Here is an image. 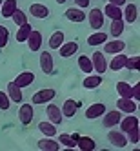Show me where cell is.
<instances>
[{
    "label": "cell",
    "mask_w": 140,
    "mask_h": 151,
    "mask_svg": "<svg viewBox=\"0 0 140 151\" xmlns=\"http://www.w3.org/2000/svg\"><path fill=\"white\" fill-rule=\"evenodd\" d=\"M116 109L122 111V113H135L136 111V100L133 99H124V96H120V99L116 100Z\"/></svg>",
    "instance_id": "7c38bea8"
},
{
    "label": "cell",
    "mask_w": 140,
    "mask_h": 151,
    "mask_svg": "<svg viewBox=\"0 0 140 151\" xmlns=\"http://www.w3.org/2000/svg\"><path fill=\"white\" fill-rule=\"evenodd\" d=\"M106 40H107V33H104V31H100V29H96L93 35L88 37V44L89 46H100V44H104Z\"/></svg>",
    "instance_id": "484cf974"
},
{
    "label": "cell",
    "mask_w": 140,
    "mask_h": 151,
    "mask_svg": "<svg viewBox=\"0 0 140 151\" xmlns=\"http://www.w3.org/2000/svg\"><path fill=\"white\" fill-rule=\"evenodd\" d=\"M57 2H58V4H66V2H67V0H57Z\"/></svg>",
    "instance_id": "7bdbcfd3"
},
{
    "label": "cell",
    "mask_w": 140,
    "mask_h": 151,
    "mask_svg": "<svg viewBox=\"0 0 140 151\" xmlns=\"http://www.w3.org/2000/svg\"><path fill=\"white\" fill-rule=\"evenodd\" d=\"M7 42H9V31L6 26L0 24V47H6Z\"/></svg>",
    "instance_id": "74e56055"
},
{
    "label": "cell",
    "mask_w": 140,
    "mask_h": 151,
    "mask_svg": "<svg viewBox=\"0 0 140 151\" xmlns=\"http://www.w3.org/2000/svg\"><path fill=\"white\" fill-rule=\"evenodd\" d=\"M0 6H2V0H0Z\"/></svg>",
    "instance_id": "ee69618b"
},
{
    "label": "cell",
    "mask_w": 140,
    "mask_h": 151,
    "mask_svg": "<svg viewBox=\"0 0 140 151\" xmlns=\"http://www.w3.org/2000/svg\"><path fill=\"white\" fill-rule=\"evenodd\" d=\"M126 6V9L122 11V20L124 22H127V24H135L136 22V18H138V7H136V4H124Z\"/></svg>",
    "instance_id": "8fae6325"
},
{
    "label": "cell",
    "mask_w": 140,
    "mask_h": 151,
    "mask_svg": "<svg viewBox=\"0 0 140 151\" xmlns=\"http://www.w3.org/2000/svg\"><path fill=\"white\" fill-rule=\"evenodd\" d=\"M26 42H27V47H29L31 53L40 51V47H42V33L37 31V29H31V33H29Z\"/></svg>",
    "instance_id": "ba28073f"
},
{
    "label": "cell",
    "mask_w": 140,
    "mask_h": 151,
    "mask_svg": "<svg viewBox=\"0 0 140 151\" xmlns=\"http://www.w3.org/2000/svg\"><path fill=\"white\" fill-rule=\"evenodd\" d=\"M9 106H11V100H9L7 93L0 91V109H2V111H7V109H9Z\"/></svg>",
    "instance_id": "f35d334b"
},
{
    "label": "cell",
    "mask_w": 140,
    "mask_h": 151,
    "mask_svg": "<svg viewBox=\"0 0 140 151\" xmlns=\"http://www.w3.org/2000/svg\"><path fill=\"white\" fill-rule=\"evenodd\" d=\"M64 15H66V18H67V20H71V22H77V24H80V22H84V20H85V13H84V9H82V7H77V6L67 7Z\"/></svg>",
    "instance_id": "4fadbf2b"
},
{
    "label": "cell",
    "mask_w": 140,
    "mask_h": 151,
    "mask_svg": "<svg viewBox=\"0 0 140 151\" xmlns=\"http://www.w3.org/2000/svg\"><path fill=\"white\" fill-rule=\"evenodd\" d=\"M78 106H80L78 102H75L73 99H67L66 102L62 104V109H60V111H62V115H64V116H67V118H73L75 115H77V109H78Z\"/></svg>",
    "instance_id": "ffe728a7"
},
{
    "label": "cell",
    "mask_w": 140,
    "mask_h": 151,
    "mask_svg": "<svg viewBox=\"0 0 140 151\" xmlns=\"http://www.w3.org/2000/svg\"><path fill=\"white\" fill-rule=\"evenodd\" d=\"M17 0H2V6H0V11H2L4 18H11L13 11L17 9Z\"/></svg>",
    "instance_id": "d4e9b609"
},
{
    "label": "cell",
    "mask_w": 140,
    "mask_h": 151,
    "mask_svg": "<svg viewBox=\"0 0 140 151\" xmlns=\"http://www.w3.org/2000/svg\"><path fill=\"white\" fill-rule=\"evenodd\" d=\"M55 96H57V91H55V89L46 88V89H40V91H37L33 96H31V104H35V106L47 104V102H51L53 99H55Z\"/></svg>",
    "instance_id": "6da1fadb"
},
{
    "label": "cell",
    "mask_w": 140,
    "mask_h": 151,
    "mask_svg": "<svg viewBox=\"0 0 140 151\" xmlns=\"http://www.w3.org/2000/svg\"><path fill=\"white\" fill-rule=\"evenodd\" d=\"M118 126H120V131L127 133L129 129H133V127L138 126V116H135L133 113H127V116H122V118H120Z\"/></svg>",
    "instance_id": "2e32d148"
},
{
    "label": "cell",
    "mask_w": 140,
    "mask_h": 151,
    "mask_svg": "<svg viewBox=\"0 0 140 151\" xmlns=\"http://www.w3.org/2000/svg\"><path fill=\"white\" fill-rule=\"evenodd\" d=\"M91 64H93V71H96L98 75H104L107 71V60L104 57L102 51H95L91 55Z\"/></svg>",
    "instance_id": "7a4b0ae2"
},
{
    "label": "cell",
    "mask_w": 140,
    "mask_h": 151,
    "mask_svg": "<svg viewBox=\"0 0 140 151\" xmlns=\"http://www.w3.org/2000/svg\"><path fill=\"white\" fill-rule=\"evenodd\" d=\"M33 116H35V111H33V106H31V104H22V106H20V109H18V120L22 122L24 126L31 124Z\"/></svg>",
    "instance_id": "30bf717a"
},
{
    "label": "cell",
    "mask_w": 140,
    "mask_h": 151,
    "mask_svg": "<svg viewBox=\"0 0 140 151\" xmlns=\"http://www.w3.org/2000/svg\"><path fill=\"white\" fill-rule=\"evenodd\" d=\"M7 96H9V100H11V102L20 104V102L24 100L22 88H18V86H17L15 82H9V84H7Z\"/></svg>",
    "instance_id": "ac0fdd59"
},
{
    "label": "cell",
    "mask_w": 140,
    "mask_h": 151,
    "mask_svg": "<svg viewBox=\"0 0 140 151\" xmlns=\"http://www.w3.org/2000/svg\"><path fill=\"white\" fill-rule=\"evenodd\" d=\"M104 113H106V106L96 102V104H91L88 109H85V118H88V120H95V118H100Z\"/></svg>",
    "instance_id": "9a60e30c"
},
{
    "label": "cell",
    "mask_w": 140,
    "mask_h": 151,
    "mask_svg": "<svg viewBox=\"0 0 140 151\" xmlns=\"http://www.w3.org/2000/svg\"><path fill=\"white\" fill-rule=\"evenodd\" d=\"M40 69L44 75H51L53 69H55V62H53V55L49 51H42L40 53Z\"/></svg>",
    "instance_id": "277c9868"
},
{
    "label": "cell",
    "mask_w": 140,
    "mask_h": 151,
    "mask_svg": "<svg viewBox=\"0 0 140 151\" xmlns=\"http://www.w3.org/2000/svg\"><path fill=\"white\" fill-rule=\"evenodd\" d=\"M100 84H102V75H98V73H96V75L89 73L88 77L84 78V88L85 89H96Z\"/></svg>",
    "instance_id": "cb8c5ba5"
},
{
    "label": "cell",
    "mask_w": 140,
    "mask_h": 151,
    "mask_svg": "<svg viewBox=\"0 0 140 151\" xmlns=\"http://www.w3.org/2000/svg\"><path fill=\"white\" fill-rule=\"evenodd\" d=\"M138 64H140V57L135 55V57H127L126 58V69L127 71H138Z\"/></svg>",
    "instance_id": "d590c367"
},
{
    "label": "cell",
    "mask_w": 140,
    "mask_h": 151,
    "mask_svg": "<svg viewBox=\"0 0 140 151\" xmlns=\"http://www.w3.org/2000/svg\"><path fill=\"white\" fill-rule=\"evenodd\" d=\"M104 13H102V9H98V7H93L91 11H89V27H93L95 31L96 29H100V27H104Z\"/></svg>",
    "instance_id": "8992f818"
},
{
    "label": "cell",
    "mask_w": 140,
    "mask_h": 151,
    "mask_svg": "<svg viewBox=\"0 0 140 151\" xmlns=\"http://www.w3.org/2000/svg\"><path fill=\"white\" fill-rule=\"evenodd\" d=\"M126 58H127V55H124V53H116V55L113 57V60L107 64V68H109L111 71H120L126 66Z\"/></svg>",
    "instance_id": "603a6c76"
},
{
    "label": "cell",
    "mask_w": 140,
    "mask_h": 151,
    "mask_svg": "<svg viewBox=\"0 0 140 151\" xmlns=\"http://www.w3.org/2000/svg\"><path fill=\"white\" fill-rule=\"evenodd\" d=\"M18 88H27L35 82V73L33 71H22L20 75H17V78L13 80Z\"/></svg>",
    "instance_id": "e0dca14e"
},
{
    "label": "cell",
    "mask_w": 140,
    "mask_h": 151,
    "mask_svg": "<svg viewBox=\"0 0 140 151\" xmlns=\"http://www.w3.org/2000/svg\"><path fill=\"white\" fill-rule=\"evenodd\" d=\"M78 68H80V71H84L85 75L93 73V64H91V57H88V55H80V57H78Z\"/></svg>",
    "instance_id": "4dcf8cb0"
},
{
    "label": "cell",
    "mask_w": 140,
    "mask_h": 151,
    "mask_svg": "<svg viewBox=\"0 0 140 151\" xmlns=\"http://www.w3.org/2000/svg\"><path fill=\"white\" fill-rule=\"evenodd\" d=\"M38 131L44 135V137H55L57 135V126L53 124V122H40L38 124Z\"/></svg>",
    "instance_id": "f1b7e54d"
},
{
    "label": "cell",
    "mask_w": 140,
    "mask_h": 151,
    "mask_svg": "<svg viewBox=\"0 0 140 151\" xmlns=\"http://www.w3.org/2000/svg\"><path fill=\"white\" fill-rule=\"evenodd\" d=\"M102 13H104V17L111 18V20L122 18V9H120V6H115V4H109V2L106 4V7L102 9Z\"/></svg>",
    "instance_id": "7402d4cb"
},
{
    "label": "cell",
    "mask_w": 140,
    "mask_h": 151,
    "mask_svg": "<svg viewBox=\"0 0 140 151\" xmlns=\"http://www.w3.org/2000/svg\"><path fill=\"white\" fill-rule=\"evenodd\" d=\"M102 116H104V120H102L104 127H115V126H118V122H120V118H122V111H118V109L107 111L106 109V113Z\"/></svg>",
    "instance_id": "5b68a950"
},
{
    "label": "cell",
    "mask_w": 140,
    "mask_h": 151,
    "mask_svg": "<svg viewBox=\"0 0 140 151\" xmlns=\"http://www.w3.org/2000/svg\"><path fill=\"white\" fill-rule=\"evenodd\" d=\"M107 140L115 146V147H126L127 146V137L124 131H118V129H111L109 133H107Z\"/></svg>",
    "instance_id": "3957f363"
},
{
    "label": "cell",
    "mask_w": 140,
    "mask_h": 151,
    "mask_svg": "<svg viewBox=\"0 0 140 151\" xmlns=\"http://www.w3.org/2000/svg\"><path fill=\"white\" fill-rule=\"evenodd\" d=\"M127 135V142H131V144H138V140H140V127H133V129H129V131L126 133Z\"/></svg>",
    "instance_id": "8d00e7d4"
},
{
    "label": "cell",
    "mask_w": 140,
    "mask_h": 151,
    "mask_svg": "<svg viewBox=\"0 0 140 151\" xmlns=\"http://www.w3.org/2000/svg\"><path fill=\"white\" fill-rule=\"evenodd\" d=\"M11 20L15 22V26L18 27V26H22V24L27 22V13H24L20 7H17L15 11H13V15H11Z\"/></svg>",
    "instance_id": "d6a6232c"
},
{
    "label": "cell",
    "mask_w": 140,
    "mask_h": 151,
    "mask_svg": "<svg viewBox=\"0 0 140 151\" xmlns=\"http://www.w3.org/2000/svg\"><path fill=\"white\" fill-rule=\"evenodd\" d=\"M126 49V42H122L120 38H115L111 42H104V53L107 55H116V53H122Z\"/></svg>",
    "instance_id": "52a82bcc"
},
{
    "label": "cell",
    "mask_w": 140,
    "mask_h": 151,
    "mask_svg": "<svg viewBox=\"0 0 140 151\" xmlns=\"http://www.w3.org/2000/svg\"><path fill=\"white\" fill-rule=\"evenodd\" d=\"M58 51H60V57H64V58H69V57H75V53L78 51V44L77 42H64V44L58 47Z\"/></svg>",
    "instance_id": "d6986e66"
},
{
    "label": "cell",
    "mask_w": 140,
    "mask_h": 151,
    "mask_svg": "<svg viewBox=\"0 0 140 151\" xmlns=\"http://www.w3.org/2000/svg\"><path fill=\"white\" fill-rule=\"evenodd\" d=\"M131 99L138 100L140 99V82H136L135 86H131Z\"/></svg>",
    "instance_id": "ab89813d"
},
{
    "label": "cell",
    "mask_w": 140,
    "mask_h": 151,
    "mask_svg": "<svg viewBox=\"0 0 140 151\" xmlns=\"http://www.w3.org/2000/svg\"><path fill=\"white\" fill-rule=\"evenodd\" d=\"M124 29H126V22L122 18H116V20H111V29H109V33H111V37H115V38H118L122 33H124Z\"/></svg>",
    "instance_id": "4316f807"
},
{
    "label": "cell",
    "mask_w": 140,
    "mask_h": 151,
    "mask_svg": "<svg viewBox=\"0 0 140 151\" xmlns=\"http://www.w3.org/2000/svg\"><path fill=\"white\" fill-rule=\"evenodd\" d=\"M116 93H118V96L131 99V84H127V82H118V84H116Z\"/></svg>",
    "instance_id": "836d02e7"
},
{
    "label": "cell",
    "mask_w": 140,
    "mask_h": 151,
    "mask_svg": "<svg viewBox=\"0 0 140 151\" xmlns=\"http://www.w3.org/2000/svg\"><path fill=\"white\" fill-rule=\"evenodd\" d=\"M75 6L85 9V7H89V0H75Z\"/></svg>",
    "instance_id": "60d3db41"
},
{
    "label": "cell",
    "mask_w": 140,
    "mask_h": 151,
    "mask_svg": "<svg viewBox=\"0 0 140 151\" xmlns=\"http://www.w3.org/2000/svg\"><path fill=\"white\" fill-rule=\"evenodd\" d=\"M29 33H31V24L26 22L22 26H18V29H17V42H26Z\"/></svg>",
    "instance_id": "1f68e13d"
},
{
    "label": "cell",
    "mask_w": 140,
    "mask_h": 151,
    "mask_svg": "<svg viewBox=\"0 0 140 151\" xmlns=\"http://www.w3.org/2000/svg\"><path fill=\"white\" fill-rule=\"evenodd\" d=\"M58 142H60V146H66V147H69V149L77 147V140H75L71 135H67V133H62V135L58 137Z\"/></svg>",
    "instance_id": "e575fe53"
},
{
    "label": "cell",
    "mask_w": 140,
    "mask_h": 151,
    "mask_svg": "<svg viewBox=\"0 0 140 151\" xmlns=\"http://www.w3.org/2000/svg\"><path fill=\"white\" fill-rule=\"evenodd\" d=\"M77 147L82 149V151H93L96 147V144H95V140L89 138V137H78L77 138Z\"/></svg>",
    "instance_id": "83f0119b"
},
{
    "label": "cell",
    "mask_w": 140,
    "mask_h": 151,
    "mask_svg": "<svg viewBox=\"0 0 140 151\" xmlns=\"http://www.w3.org/2000/svg\"><path fill=\"white\" fill-rule=\"evenodd\" d=\"M38 149L42 151H58L60 149V142L58 140H55L53 137H44V138H40L38 142H37Z\"/></svg>",
    "instance_id": "5bb4252c"
},
{
    "label": "cell",
    "mask_w": 140,
    "mask_h": 151,
    "mask_svg": "<svg viewBox=\"0 0 140 151\" xmlns=\"http://www.w3.org/2000/svg\"><path fill=\"white\" fill-rule=\"evenodd\" d=\"M47 104H49V102H47ZM46 115H47V120L53 122L55 126L62 124V120H64V115H62V111H60V107L55 106V104H49V106H47Z\"/></svg>",
    "instance_id": "9c48e42d"
},
{
    "label": "cell",
    "mask_w": 140,
    "mask_h": 151,
    "mask_svg": "<svg viewBox=\"0 0 140 151\" xmlns=\"http://www.w3.org/2000/svg\"><path fill=\"white\" fill-rule=\"evenodd\" d=\"M64 38H66V37H64V31L58 29V31H55V33L49 37V42H47V44H49L51 49H58V47L64 44Z\"/></svg>",
    "instance_id": "f546056e"
},
{
    "label": "cell",
    "mask_w": 140,
    "mask_h": 151,
    "mask_svg": "<svg viewBox=\"0 0 140 151\" xmlns=\"http://www.w3.org/2000/svg\"><path fill=\"white\" fill-rule=\"evenodd\" d=\"M29 13L35 18H47L49 17V7L44 4H31L29 6Z\"/></svg>",
    "instance_id": "44dd1931"
},
{
    "label": "cell",
    "mask_w": 140,
    "mask_h": 151,
    "mask_svg": "<svg viewBox=\"0 0 140 151\" xmlns=\"http://www.w3.org/2000/svg\"><path fill=\"white\" fill-rule=\"evenodd\" d=\"M107 2H109V4H115V6H120V7H122V6L127 2V0H107Z\"/></svg>",
    "instance_id": "b9f144b4"
}]
</instances>
